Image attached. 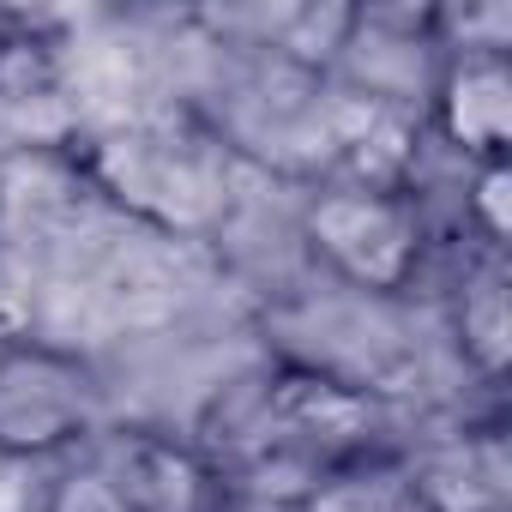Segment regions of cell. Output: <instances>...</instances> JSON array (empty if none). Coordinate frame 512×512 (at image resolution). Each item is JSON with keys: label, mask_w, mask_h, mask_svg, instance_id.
Listing matches in <instances>:
<instances>
[{"label": "cell", "mask_w": 512, "mask_h": 512, "mask_svg": "<svg viewBox=\"0 0 512 512\" xmlns=\"http://www.w3.org/2000/svg\"><path fill=\"white\" fill-rule=\"evenodd\" d=\"M464 235L476 241V253H500V260H506V235H512V163L464 169Z\"/></svg>", "instance_id": "obj_8"}, {"label": "cell", "mask_w": 512, "mask_h": 512, "mask_svg": "<svg viewBox=\"0 0 512 512\" xmlns=\"http://www.w3.org/2000/svg\"><path fill=\"white\" fill-rule=\"evenodd\" d=\"M73 163L91 175L97 193H109L115 205H127L157 229L199 235L229 211L235 145L205 121H145L73 139Z\"/></svg>", "instance_id": "obj_2"}, {"label": "cell", "mask_w": 512, "mask_h": 512, "mask_svg": "<svg viewBox=\"0 0 512 512\" xmlns=\"http://www.w3.org/2000/svg\"><path fill=\"white\" fill-rule=\"evenodd\" d=\"M235 494H278L284 512L302 506L326 476L362 464L386 446V404L320 362L278 356L235 380L193 434Z\"/></svg>", "instance_id": "obj_1"}, {"label": "cell", "mask_w": 512, "mask_h": 512, "mask_svg": "<svg viewBox=\"0 0 512 512\" xmlns=\"http://www.w3.org/2000/svg\"><path fill=\"white\" fill-rule=\"evenodd\" d=\"M85 452L103 512H235L241 500L193 434L103 428Z\"/></svg>", "instance_id": "obj_5"}, {"label": "cell", "mask_w": 512, "mask_h": 512, "mask_svg": "<svg viewBox=\"0 0 512 512\" xmlns=\"http://www.w3.org/2000/svg\"><path fill=\"white\" fill-rule=\"evenodd\" d=\"M446 326L458 344V362L482 380L500 386L512 362V302H506V260L500 253H470L452 296H446Z\"/></svg>", "instance_id": "obj_7"}, {"label": "cell", "mask_w": 512, "mask_h": 512, "mask_svg": "<svg viewBox=\"0 0 512 512\" xmlns=\"http://www.w3.org/2000/svg\"><path fill=\"white\" fill-rule=\"evenodd\" d=\"M422 133L464 169L512 163V61L494 49H452L422 85Z\"/></svg>", "instance_id": "obj_6"}, {"label": "cell", "mask_w": 512, "mask_h": 512, "mask_svg": "<svg viewBox=\"0 0 512 512\" xmlns=\"http://www.w3.org/2000/svg\"><path fill=\"white\" fill-rule=\"evenodd\" d=\"M109 428L103 374L49 338H0V458L43 464L85 452Z\"/></svg>", "instance_id": "obj_4"}, {"label": "cell", "mask_w": 512, "mask_h": 512, "mask_svg": "<svg viewBox=\"0 0 512 512\" xmlns=\"http://www.w3.org/2000/svg\"><path fill=\"white\" fill-rule=\"evenodd\" d=\"M0 187H7V151H0Z\"/></svg>", "instance_id": "obj_9"}, {"label": "cell", "mask_w": 512, "mask_h": 512, "mask_svg": "<svg viewBox=\"0 0 512 512\" xmlns=\"http://www.w3.org/2000/svg\"><path fill=\"white\" fill-rule=\"evenodd\" d=\"M296 235L326 278L362 296H410L434 260V223L416 181H314Z\"/></svg>", "instance_id": "obj_3"}]
</instances>
